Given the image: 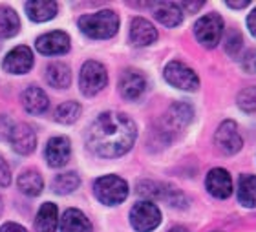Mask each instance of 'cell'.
Segmentation results:
<instances>
[{
  "instance_id": "38",
  "label": "cell",
  "mask_w": 256,
  "mask_h": 232,
  "mask_svg": "<svg viewBox=\"0 0 256 232\" xmlns=\"http://www.w3.org/2000/svg\"><path fill=\"white\" fill-rule=\"evenodd\" d=\"M249 57L252 58V68H251V70H254V72H256V53H254V57H252V53L249 55Z\"/></svg>"
},
{
  "instance_id": "13",
  "label": "cell",
  "mask_w": 256,
  "mask_h": 232,
  "mask_svg": "<svg viewBox=\"0 0 256 232\" xmlns=\"http://www.w3.org/2000/svg\"><path fill=\"white\" fill-rule=\"evenodd\" d=\"M11 146L16 154L20 156H28L35 150V144H37V138H35V132H33L32 126L28 124H18V126L11 128Z\"/></svg>"
},
{
  "instance_id": "34",
  "label": "cell",
  "mask_w": 256,
  "mask_h": 232,
  "mask_svg": "<svg viewBox=\"0 0 256 232\" xmlns=\"http://www.w3.org/2000/svg\"><path fill=\"white\" fill-rule=\"evenodd\" d=\"M247 28H249V32H251V35L256 38V8L252 10V13L249 16H247Z\"/></svg>"
},
{
  "instance_id": "22",
  "label": "cell",
  "mask_w": 256,
  "mask_h": 232,
  "mask_svg": "<svg viewBox=\"0 0 256 232\" xmlns=\"http://www.w3.org/2000/svg\"><path fill=\"white\" fill-rule=\"evenodd\" d=\"M16 185H18V188H20L22 194L38 196L44 188V180L37 170H26V172H22V174L18 176Z\"/></svg>"
},
{
  "instance_id": "10",
  "label": "cell",
  "mask_w": 256,
  "mask_h": 232,
  "mask_svg": "<svg viewBox=\"0 0 256 232\" xmlns=\"http://www.w3.org/2000/svg\"><path fill=\"white\" fill-rule=\"evenodd\" d=\"M205 186L218 200H227L232 194V180H230L229 172L224 168L210 170L207 174V180H205Z\"/></svg>"
},
{
  "instance_id": "39",
  "label": "cell",
  "mask_w": 256,
  "mask_h": 232,
  "mask_svg": "<svg viewBox=\"0 0 256 232\" xmlns=\"http://www.w3.org/2000/svg\"><path fill=\"white\" fill-rule=\"evenodd\" d=\"M0 212H2V205H0Z\"/></svg>"
},
{
  "instance_id": "14",
  "label": "cell",
  "mask_w": 256,
  "mask_h": 232,
  "mask_svg": "<svg viewBox=\"0 0 256 232\" xmlns=\"http://www.w3.org/2000/svg\"><path fill=\"white\" fill-rule=\"evenodd\" d=\"M70 154H72V146H70V141L66 138H52L46 144V161H48L50 166L54 168H59L68 163Z\"/></svg>"
},
{
  "instance_id": "31",
  "label": "cell",
  "mask_w": 256,
  "mask_h": 232,
  "mask_svg": "<svg viewBox=\"0 0 256 232\" xmlns=\"http://www.w3.org/2000/svg\"><path fill=\"white\" fill-rule=\"evenodd\" d=\"M242 48V35L238 32H229L227 38H225V52L229 53L230 57H236Z\"/></svg>"
},
{
  "instance_id": "35",
  "label": "cell",
  "mask_w": 256,
  "mask_h": 232,
  "mask_svg": "<svg viewBox=\"0 0 256 232\" xmlns=\"http://www.w3.org/2000/svg\"><path fill=\"white\" fill-rule=\"evenodd\" d=\"M180 8H185V10H188V11H198L200 8H203V2H182V4H178Z\"/></svg>"
},
{
  "instance_id": "30",
  "label": "cell",
  "mask_w": 256,
  "mask_h": 232,
  "mask_svg": "<svg viewBox=\"0 0 256 232\" xmlns=\"http://www.w3.org/2000/svg\"><path fill=\"white\" fill-rule=\"evenodd\" d=\"M161 200H165L166 203H168V205H172V206H182V208H185V206H187V198L183 196V192H180L178 188H174V186H168V185H163Z\"/></svg>"
},
{
  "instance_id": "1",
  "label": "cell",
  "mask_w": 256,
  "mask_h": 232,
  "mask_svg": "<svg viewBox=\"0 0 256 232\" xmlns=\"http://www.w3.org/2000/svg\"><path fill=\"white\" fill-rule=\"evenodd\" d=\"M138 136L136 122L124 114L106 112L101 114L88 128V146L99 158H121L132 148Z\"/></svg>"
},
{
  "instance_id": "12",
  "label": "cell",
  "mask_w": 256,
  "mask_h": 232,
  "mask_svg": "<svg viewBox=\"0 0 256 232\" xmlns=\"http://www.w3.org/2000/svg\"><path fill=\"white\" fill-rule=\"evenodd\" d=\"M35 48L42 55H62L70 52V37L64 32H50L37 38Z\"/></svg>"
},
{
  "instance_id": "7",
  "label": "cell",
  "mask_w": 256,
  "mask_h": 232,
  "mask_svg": "<svg viewBox=\"0 0 256 232\" xmlns=\"http://www.w3.org/2000/svg\"><path fill=\"white\" fill-rule=\"evenodd\" d=\"M80 90L82 94L92 97V95L99 94V92L106 86L108 82V75L104 66L96 60H88V62L82 64V70H80Z\"/></svg>"
},
{
  "instance_id": "33",
  "label": "cell",
  "mask_w": 256,
  "mask_h": 232,
  "mask_svg": "<svg viewBox=\"0 0 256 232\" xmlns=\"http://www.w3.org/2000/svg\"><path fill=\"white\" fill-rule=\"evenodd\" d=\"M0 232H28L24 227H20L18 223H4L0 227Z\"/></svg>"
},
{
  "instance_id": "11",
  "label": "cell",
  "mask_w": 256,
  "mask_h": 232,
  "mask_svg": "<svg viewBox=\"0 0 256 232\" xmlns=\"http://www.w3.org/2000/svg\"><path fill=\"white\" fill-rule=\"evenodd\" d=\"M146 90V79L136 70H126L123 72L119 79V92L126 100H136Z\"/></svg>"
},
{
  "instance_id": "15",
  "label": "cell",
  "mask_w": 256,
  "mask_h": 232,
  "mask_svg": "<svg viewBox=\"0 0 256 232\" xmlns=\"http://www.w3.org/2000/svg\"><path fill=\"white\" fill-rule=\"evenodd\" d=\"M158 40V30L146 18H134L130 24V42L134 46H150Z\"/></svg>"
},
{
  "instance_id": "6",
  "label": "cell",
  "mask_w": 256,
  "mask_h": 232,
  "mask_svg": "<svg viewBox=\"0 0 256 232\" xmlns=\"http://www.w3.org/2000/svg\"><path fill=\"white\" fill-rule=\"evenodd\" d=\"M165 79L168 84L174 88L185 92H194L200 86V79H198L196 72L188 68L187 64L180 62V60H172L165 66Z\"/></svg>"
},
{
  "instance_id": "25",
  "label": "cell",
  "mask_w": 256,
  "mask_h": 232,
  "mask_svg": "<svg viewBox=\"0 0 256 232\" xmlns=\"http://www.w3.org/2000/svg\"><path fill=\"white\" fill-rule=\"evenodd\" d=\"M18 30H20V20L15 11L10 8H0V37H15Z\"/></svg>"
},
{
  "instance_id": "32",
  "label": "cell",
  "mask_w": 256,
  "mask_h": 232,
  "mask_svg": "<svg viewBox=\"0 0 256 232\" xmlns=\"http://www.w3.org/2000/svg\"><path fill=\"white\" fill-rule=\"evenodd\" d=\"M11 181V172H10V166L6 163L4 159L0 158V186H8Z\"/></svg>"
},
{
  "instance_id": "21",
  "label": "cell",
  "mask_w": 256,
  "mask_h": 232,
  "mask_svg": "<svg viewBox=\"0 0 256 232\" xmlns=\"http://www.w3.org/2000/svg\"><path fill=\"white\" fill-rule=\"evenodd\" d=\"M59 225V208L55 203H44L35 220L37 232H55Z\"/></svg>"
},
{
  "instance_id": "29",
  "label": "cell",
  "mask_w": 256,
  "mask_h": 232,
  "mask_svg": "<svg viewBox=\"0 0 256 232\" xmlns=\"http://www.w3.org/2000/svg\"><path fill=\"white\" fill-rule=\"evenodd\" d=\"M238 106L246 114H256V86H247L238 94Z\"/></svg>"
},
{
  "instance_id": "8",
  "label": "cell",
  "mask_w": 256,
  "mask_h": 232,
  "mask_svg": "<svg viewBox=\"0 0 256 232\" xmlns=\"http://www.w3.org/2000/svg\"><path fill=\"white\" fill-rule=\"evenodd\" d=\"M214 142L222 154L225 156H234L238 150L242 148V138L238 134V126H236L234 121H224L216 130V136H214Z\"/></svg>"
},
{
  "instance_id": "9",
  "label": "cell",
  "mask_w": 256,
  "mask_h": 232,
  "mask_svg": "<svg viewBox=\"0 0 256 232\" xmlns=\"http://www.w3.org/2000/svg\"><path fill=\"white\" fill-rule=\"evenodd\" d=\"M33 66V53L28 46H16L15 50H11L8 55H6L4 62H2V68L10 74L22 75L28 74Z\"/></svg>"
},
{
  "instance_id": "24",
  "label": "cell",
  "mask_w": 256,
  "mask_h": 232,
  "mask_svg": "<svg viewBox=\"0 0 256 232\" xmlns=\"http://www.w3.org/2000/svg\"><path fill=\"white\" fill-rule=\"evenodd\" d=\"M238 200L244 206H256V176L242 174L238 181Z\"/></svg>"
},
{
  "instance_id": "18",
  "label": "cell",
  "mask_w": 256,
  "mask_h": 232,
  "mask_svg": "<svg viewBox=\"0 0 256 232\" xmlns=\"http://www.w3.org/2000/svg\"><path fill=\"white\" fill-rule=\"evenodd\" d=\"M60 230L62 232H94L90 220L77 208H68L60 220Z\"/></svg>"
},
{
  "instance_id": "19",
  "label": "cell",
  "mask_w": 256,
  "mask_h": 232,
  "mask_svg": "<svg viewBox=\"0 0 256 232\" xmlns=\"http://www.w3.org/2000/svg\"><path fill=\"white\" fill-rule=\"evenodd\" d=\"M154 15L166 28H176L183 20L182 8L178 4H174V2H160V4H156Z\"/></svg>"
},
{
  "instance_id": "27",
  "label": "cell",
  "mask_w": 256,
  "mask_h": 232,
  "mask_svg": "<svg viewBox=\"0 0 256 232\" xmlns=\"http://www.w3.org/2000/svg\"><path fill=\"white\" fill-rule=\"evenodd\" d=\"M79 183H80V180L75 172H64V174H59L54 180V192L62 194V196L70 194V192H74V190L79 186Z\"/></svg>"
},
{
  "instance_id": "20",
  "label": "cell",
  "mask_w": 256,
  "mask_h": 232,
  "mask_svg": "<svg viewBox=\"0 0 256 232\" xmlns=\"http://www.w3.org/2000/svg\"><path fill=\"white\" fill-rule=\"evenodd\" d=\"M192 117H194V110H192V106L187 104V102H176V104L170 106V110L166 112V117L165 121L166 124L174 130H180V128H185L188 122L192 121Z\"/></svg>"
},
{
  "instance_id": "4",
  "label": "cell",
  "mask_w": 256,
  "mask_h": 232,
  "mask_svg": "<svg viewBox=\"0 0 256 232\" xmlns=\"http://www.w3.org/2000/svg\"><path fill=\"white\" fill-rule=\"evenodd\" d=\"M198 42L205 48H216L224 35V18L218 13H208L194 24Z\"/></svg>"
},
{
  "instance_id": "40",
  "label": "cell",
  "mask_w": 256,
  "mask_h": 232,
  "mask_svg": "<svg viewBox=\"0 0 256 232\" xmlns=\"http://www.w3.org/2000/svg\"><path fill=\"white\" fill-rule=\"evenodd\" d=\"M216 232H220V230H216Z\"/></svg>"
},
{
  "instance_id": "3",
  "label": "cell",
  "mask_w": 256,
  "mask_h": 232,
  "mask_svg": "<svg viewBox=\"0 0 256 232\" xmlns=\"http://www.w3.org/2000/svg\"><path fill=\"white\" fill-rule=\"evenodd\" d=\"M94 194L101 203L108 206L119 205L126 200L128 185L126 181L121 180L119 176H102L94 185Z\"/></svg>"
},
{
  "instance_id": "5",
  "label": "cell",
  "mask_w": 256,
  "mask_h": 232,
  "mask_svg": "<svg viewBox=\"0 0 256 232\" xmlns=\"http://www.w3.org/2000/svg\"><path fill=\"white\" fill-rule=\"evenodd\" d=\"M130 223L138 232H150L160 227L161 212L150 201H139L130 210Z\"/></svg>"
},
{
  "instance_id": "28",
  "label": "cell",
  "mask_w": 256,
  "mask_h": 232,
  "mask_svg": "<svg viewBox=\"0 0 256 232\" xmlns=\"http://www.w3.org/2000/svg\"><path fill=\"white\" fill-rule=\"evenodd\" d=\"M141 198H146V200H161V192H163V185L161 183H156V181L144 180L139 181L138 188H136Z\"/></svg>"
},
{
  "instance_id": "16",
  "label": "cell",
  "mask_w": 256,
  "mask_h": 232,
  "mask_svg": "<svg viewBox=\"0 0 256 232\" xmlns=\"http://www.w3.org/2000/svg\"><path fill=\"white\" fill-rule=\"evenodd\" d=\"M20 100L24 110L28 114H32V116H40V114H44V112L48 110L50 106L48 95L44 94L38 86H30L28 90L22 92Z\"/></svg>"
},
{
  "instance_id": "2",
  "label": "cell",
  "mask_w": 256,
  "mask_h": 232,
  "mask_svg": "<svg viewBox=\"0 0 256 232\" xmlns=\"http://www.w3.org/2000/svg\"><path fill=\"white\" fill-rule=\"evenodd\" d=\"M80 32L90 38H110L119 30V16L112 10H102L92 15H82L79 18Z\"/></svg>"
},
{
  "instance_id": "17",
  "label": "cell",
  "mask_w": 256,
  "mask_h": 232,
  "mask_svg": "<svg viewBox=\"0 0 256 232\" xmlns=\"http://www.w3.org/2000/svg\"><path fill=\"white\" fill-rule=\"evenodd\" d=\"M57 2L52 0H30L26 2L28 16L33 22H48L57 15Z\"/></svg>"
},
{
  "instance_id": "23",
  "label": "cell",
  "mask_w": 256,
  "mask_h": 232,
  "mask_svg": "<svg viewBox=\"0 0 256 232\" xmlns=\"http://www.w3.org/2000/svg\"><path fill=\"white\" fill-rule=\"evenodd\" d=\"M46 80H48L50 84L54 86V88H68L72 84V72L66 64L62 62H54L50 64L48 70H46Z\"/></svg>"
},
{
  "instance_id": "37",
  "label": "cell",
  "mask_w": 256,
  "mask_h": 232,
  "mask_svg": "<svg viewBox=\"0 0 256 232\" xmlns=\"http://www.w3.org/2000/svg\"><path fill=\"white\" fill-rule=\"evenodd\" d=\"M168 232H188V230L185 227H172Z\"/></svg>"
},
{
  "instance_id": "36",
  "label": "cell",
  "mask_w": 256,
  "mask_h": 232,
  "mask_svg": "<svg viewBox=\"0 0 256 232\" xmlns=\"http://www.w3.org/2000/svg\"><path fill=\"white\" fill-rule=\"evenodd\" d=\"M227 6L232 8V10H242V8H247V6H249V0H242V2H227Z\"/></svg>"
},
{
  "instance_id": "26",
  "label": "cell",
  "mask_w": 256,
  "mask_h": 232,
  "mask_svg": "<svg viewBox=\"0 0 256 232\" xmlns=\"http://www.w3.org/2000/svg\"><path fill=\"white\" fill-rule=\"evenodd\" d=\"M80 116V104L75 102V100H68V102H62V104L55 110V121L60 122V124H72L79 119Z\"/></svg>"
}]
</instances>
